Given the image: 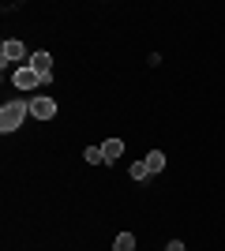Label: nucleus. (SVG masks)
<instances>
[{
	"label": "nucleus",
	"instance_id": "obj_2",
	"mask_svg": "<svg viewBox=\"0 0 225 251\" xmlns=\"http://www.w3.org/2000/svg\"><path fill=\"white\" fill-rule=\"evenodd\" d=\"M23 56H26V45L15 42V38H8V42L0 45V64H4V72H8V64H19Z\"/></svg>",
	"mask_w": 225,
	"mask_h": 251
},
{
	"label": "nucleus",
	"instance_id": "obj_10",
	"mask_svg": "<svg viewBox=\"0 0 225 251\" xmlns=\"http://www.w3.org/2000/svg\"><path fill=\"white\" fill-rule=\"evenodd\" d=\"M128 173H131V180H147V176H150L147 161H131V169H128Z\"/></svg>",
	"mask_w": 225,
	"mask_h": 251
},
{
	"label": "nucleus",
	"instance_id": "obj_7",
	"mask_svg": "<svg viewBox=\"0 0 225 251\" xmlns=\"http://www.w3.org/2000/svg\"><path fill=\"white\" fill-rule=\"evenodd\" d=\"M143 161H147L150 176H154V173H161V169H165V154H161V150H150V154L143 157Z\"/></svg>",
	"mask_w": 225,
	"mask_h": 251
},
{
	"label": "nucleus",
	"instance_id": "obj_5",
	"mask_svg": "<svg viewBox=\"0 0 225 251\" xmlns=\"http://www.w3.org/2000/svg\"><path fill=\"white\" fill-rule=\"evenodd\" d=\"M30 68H34L38 75H53V56H49L45 49H38V52L30 56Z\"/></svg>",
	"mask_w": 225,
	"mask_h": 251
},
{
	"label": "nucleus",
	"instance_id": "obj_8",
	"mask_svg": "<svg viewBox=\"0 0 225 251\" xmlns=\"http://www.w3.org/2000/svg\"><path fill=\"white\" fill-rule=\"evenodd\" d=\"M113 251H135V236H131V232H120L117 240H113Z\"/></svg>",
	"mask_w": 225,
	"mask_h": 251
},
{
	"label": "nucleus",
	"instance_id": "obj_9",
	"mask_svg": "<svg viewBox=\"0 0 225 251\" xmlns=\"http://www.w3.org/2000/svg\"><path fill=\"white\" fill-rule=\"evenodd\" d=\"M83 157L90 161V165H105V154H101V147H86Z\"/></svg>",
	"mask_w": 225,
	"mask_h": 251
},
{
	"label": "nucleus",
	"instance_id": "obj_6",
	"mask_svg": "<svg viewBox=\"0 0 225 251\" xmlns=\"http://www.w3.org/2000/svg\"><path fill=\"white\" fill-rule=\"evenodd\" d=\"M101 154H105V165H113V161L124 157V143H120V139H105V143H101Z\"/></svg>",
	"mask_w": 225,
	"mask_h": 251
},
{
	"label": "nucleus",
	"instance_id": "obj_3",
	"mask_svg": "<svg viewBox=\"0 0 225 251\" xmlns=\"http://www.w3.org/2000/svg\"><path fill=\"white\" fill-rule=\"evenodd\" d=\"M11 83H15V90H34V86L42 83V75H38L30 64H26V68H19V72L11 75Z\"/></svg>",
	"mask_w": 225,
	"mask_h": 251
},
{
	"label": "nucleus",
	"instance_id": "obj_11",
	"mask_svg": "<svg viewBox=\"0 0 225 251\" xmlns=\"http://www.w3.org/2000/svg\"><path fill=\"white\" fill-rule=\"evenodd\" d=\"M165 251H184V244L180 240H169V244H165Z\"/></svg>",
	"mask_w": 225,
	"mask_h": 251
},
{
	"label": "nucleus",
	"instance_id": "obj_1",
	"mask_svg": "<svg viewBox=\"0 0 225 251\" xmlns=\"http://www.w3.org/2000/svg\"><path fill=\"white\" fill-rule=\"evenodd\" d=\"M26 116H30V101H8L0 109V131H4V135H8V131H19Z\"/></svg>",
	"mask_w": 225,
	"mask_h": 251
},
{
	"label": "nucleus",
	"instance_id": "obj_4",
	"mask_svg": "<svg viewBox=\"0 0 225 251\" xmlns=\"http://www.w3.org/2000/svg\"><path fill=\"white\" fill-rule=\"evenodd\" d=\"M30 116L34 120H53L56 116V101L53 98H34L30 101Z\"/></svg>",
	"mask_w": 225,
	"mask_h": 251
}]
</instances>
